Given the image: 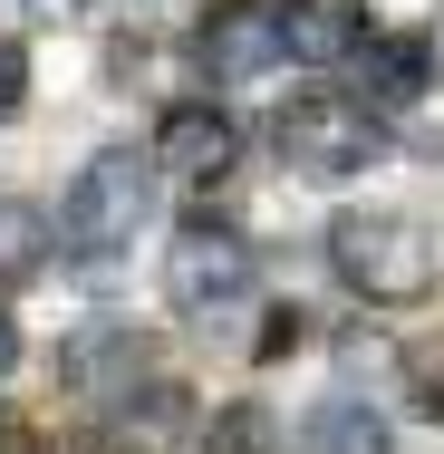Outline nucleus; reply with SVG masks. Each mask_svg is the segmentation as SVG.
<instances>
[{"instance_id":"f257e3e1","label":"nucleus","mask_w":444,"mask_h":454,"mask_svg":"<svg viewBox=\"0 0 444 454\" xmlns=\"http://www.w3.org/2000/svg\"><path fill=\"white\" fill-rule=\"evenodd\" d=\"M145 213H155V155H136V145H97L78 184L58 193V252H78V262H116L136 232H145Z\"/></svg>"},{"instance_id":"f03ea898","label":"nucleus","mask_w":444,"mask_h":454,"mask_svg":"<svg viewBox=\"0 0 444 454\" xmlns=\"http://www.w3.org/2000/svg\"><path fill=\"white\" fill-rule=\"evenodd\" d=\"M270 145H280L290 175L348 184V175H367V165L386 155V126H377V106L348 97V88H300L280 116H270Z\"/></svg>"},{"instance_id":"7ed1b4c3","label":"nucleus","mask_w":444,"mask_h":454,"mask_svg":"<svg viewBox=\"0 0 444 454\" xmlns=\"http://www.w3.org/2000/svg\"><path fill=\"white\" fill-rule=\"evenodd\" d=\"M329 262H339V280H348L357 300L406 309V300L435 290V232L416 213H339L329 223Z\"/></svg>"},{"instance_id":"20e7f679","label":"nucleus","mask_w":444,"mask_h":454,"mask_svg":"<svg viewBox=\"0 0 444 454\" xmlns=\"http://www.w3.org/2000/svg\"><path fill=\"white\" fill-rule=\"evenodd\" d=\"M193 59H203V78H222V88L270 78L280 59H300V49H290V0H213L203 29H193Z\"/></svg>"},{"instance_id":"39448f33","label":"nucleus","mask_w":444,"mask_h":454,"mask_svg":"<svg viewBox=\"0 0 444 454\" xmlns=\"http://www.w3.org/2000/svg\"><path fill=\"white\" fill-rule=\"evenodd\" d=\"M165 290H175V309H193V319L242 309L252 300V242L232 223H183L175 252H165Z\"/></svg>"},{"instance_id":"423d86ee","label":"nucleus","mask_w":444,"mask_h":454,"mask_svg":"<svg viewBox=\"0 0 444 454\" xmlns=\"http://www.w3.org/2000/svg\"><path fill=\"white\" fill-rule=\"evenodd\" d=\"M232 155H242V126H232L222 106L183 97V106L155 116V175H175V184H222V175H232Z\"/></svg>"},{"instance_id":"0eeeda50","label":"nucleus","mask_w":444,"mask_h":454,"mask_svg":"<svg viewBox=\"0 0 444 454\" xmlns=\"http://www.w3.org/2000/svg\"><path fill=\"white\" fill-rule=\"evenodd\" d=\"M357 88H367V106H416L435 88V39L425 29H377L357 49Z\"/></svg>"},{"instance_id":"6e6552de","label":"nucleus","mask_w":444,"mask_h":454,"mask_svg":"<svg viewBox=\"0 0 444 454\" xmlns=\"http://www.w3.org/2000/svg\"><path fill=\"white\" fill-rule=\"evenodd\" d=\"M58 377H68L78 396L136 387V377H145V329H78V339L58 348Z\"/></svg>"},{"instance_id":"1a4fd4ad","label":"nucleus","mask_w":444,"mask_h":454,"mask_svg":"<svg viewBox=\"0 0 444 454\" xmlns=\"http://www.w3.org/2000/svg\"><path fill=\"white\" fill-rule=\"evenodd\" d=\"M367 39H377V29H367V0H290V49H300L309 68H339Z\"/></svg>"},{"instance_id":"9d476101","label":"nucleus","mask_w":444,"mask_h":454,"mask_svg":"<svg viewBox=\"0 0 444 454\" xmlns=\"http://www.w3.org/2000/svg\"><path fill=\"white\" fill-rule=\"evenodd\" d=\"M300 454H386V416L367 396H319L300 416Z\"/></svg>"},{"instance_id":"9b49d317","label":"nucleus","mask_w":444,"mask_h":454,"mask_svg":"<svg viewBox=\"0 0 444 454\" xmlns=\"http://www.w3.org/2000/svg\"><path fill=\"white\" fill-rule=\"evenodd\" d=\"M49 242H58V232H49V213H39V203H19V193H0V290L39 271V262H49Z\"/></svg>"},{"instance_id":"f8f14e48","label":"nucleus","mask_w":444,"mask_h":454,"mask_svg":"<svg viewBox=\"0 0 444 454\" xmlns=\"http://www.w3.org/2000/svg\"><path fill=\"white\" fill-rule=\"evenodd\" d=\"M203 454H270V416L261 406H222L213 435H203Z\"/></svg>"},{"instance_id":"ddd939ff","label":"nucleus","mask_w":444,"mask_h":454,"mask_svg":"<svg viewBox=\"0 0 444 454\" xmlns=\"http://www.w3.org/2000/svg\"><path fill=\"white\" fill-rule=\"evenodd\" d=\"M19 97H29V49H19V39H0V126L19 116Z\"/></svg>"},{"instance_id":"4468645a","label":"nucleus","mask_w":444,"mask_h":454,"mask_svg":"<svg viewBox=\"0 0 444 454\" xmlns=\"http://www.w3.org/2000/svg\"><path fill=\"white\" fill-rule=\"evenodd\" d=\"M10 367H19V319L0 309V377H10Z\"/></svg>"}]
</instances>
